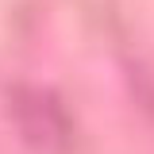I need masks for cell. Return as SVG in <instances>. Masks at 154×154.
Here are the masks:
<instances>
[{
	"label": "cell",
	"mask_w": 154,
	"mask_h": 154,
	"mask_svg": "<svg viewBox=\"0 0 154 154\" xmlns=\"http://www.w3.org/2000/svg\"><path fill=\"white\" fill-rule=\"evenodd\" d=\"M12 119L23 143L38 154H66L73 143V119L46 89H19L12 96Z\"/></svg>",
	"instance_id": "6da1fadb"
}]
</instances>
